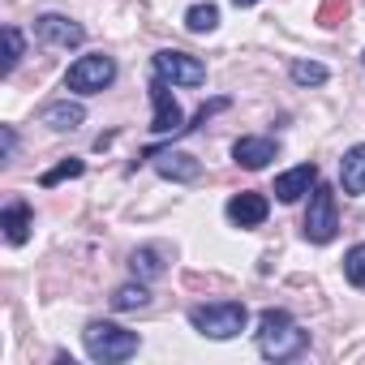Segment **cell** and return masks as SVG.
Here are the masks:
<instances>
[{
	"mask_svg": "<svg viewBox=\"0 0 365 365\" xmlns=\"http://www.w3.org/2000/svg\"><path fill=\"white\" fill-rule=\"evenodd\" d=\"M305 344H309V335L292 322L288 309H262V318H258V348H262V356L288 361V356L305 352Z\"/></svg>",
	"mask_w": 365,
	"mask_h": 365,
	"instance_id": "obj_1",
	"label": "cell"
},
{
	"mask_svg": "<svg viewBox=\"0 0 365 365\" xmlns=\"http://www.w3.org/2000/svg\"><path fill=\"white\" fill-rule=\"evenodd\" d=\"M82 344H86V356H91V361H103V365L129 361V356L142 348L138 331H125V327H116V322H86Z\"/></svg>",
	"mask_w": 365,
	"mask_h": 365,
	"instance_id": "obj_2",
	"label": "cell"
},
{
	"mask_svg": "<svg viewBox=\"0 0 365 365\" xmlns=\"http://www.w3.org/2000/svg\"><path fill=\"white\" fill-rule=\"evenodd\" d=\"M245 322H250V309L241 301H207L190 309V327L207 339H232L245 331Z\"/></svg>",
	"mask_w": 365,
	"mask_h": 365,
	"instance_id": "obj_3",
	"label": "cell"
},
{
	"mask_svg": "<svg viewBox=\"0 0 365 365\" xmlns=\"http://www.w3.org/2000/svg\"><path fill=\"white\" fill-rule=\"evenodd\" d=\"M116 82V61L103 56V52H91V56H78L65 73V91L73 95H99Z\"/></svg>",
	"mask_w": 365,
	"mask_h": 365,
	"instance_id": "obj_4",
	"label": "cell"
},
{
	"mask_svg": "<svg viewBox=\"0 0 365 365\" xmlns=\"http://www.w3.org/2000/svg\"><path fill=\"white\" fill-rule=\"evenodd\" d=\"M301 232H305V241H314V245H331V241H335V232H339V211H335V190H331V185H314Z\"/></svg>",
	"mask_w": 365,
	"mask_h": 365,
	"instance_id": "obj_5",
	"label": "cell"
},
{
	"mask_svg": "<svg viewBox=\"0 0 365 365\" xmlns=\"http://www.w3.org/2000/svg\"><path fill=\"white\" fill-rule=\"evenodd\" d=\"M155 73L163 78V82H172V86H202L207 82V65L198 61V56H190V52H176V48H163V52H155Z\"/></svg>",
	"mask_w": 365,
	"mask_h": 365,
	"instance_id": "obj_6",
	"label": "cell"
},
{
	"mask_svg": "<svg viewBox=\"0 0 365 365\" xmlns=\"http://www.w3.org/2000/svg\"><path fill=\"white\" fill-rule=\"evenodd\" d=\"M172 82H163L159 73L150 78V103H155V120H150V133H180L185 129V112H180V103L172 99V91H168Z\"/></svg>",
	"mask_w": 365,
	"mask_h": 365,
	"instance_id": "obj_7",
	"label": "cell"
},
{
	"mask_svg": "<svg viewBox=\"0 0 365 365\" xmlns=\"http://www.w3.org/2000/svg\"><path fill=\"white\" fill-rule=\"evenodd\" d=\"M35 39L39 43H48V48H82V39H86V31L73 22V18H65V14H39L35 18Z\"/></svg>",
	"mask_w": 365,
	"mask_h": 365,
	"instance_id": "obj_8",
	"label": "cell"
},
{
	"mask_svg": "<svg viewBox=\"0 0 365 365\" xmlns=\"http://www.w3.org/2000/svg\"><path fill=\"white\" fill-rule=\"evenodd\" d=\"M314 185H318V168H314V163H301V168L275 176V190H271V194H275L279 202H297V198H305Z\"/></svg>",
	"mask_w": 365,
	"mask_h": 365,
	"instance_id": "obj_9",
	"label": "cell"
},
{
	"mask_svg": "<svg viewBox=\"0 0 365 365\" xmlns=\"http://www.w3.org/2000/svg\"><path fill=\"white\" fill-rule=\"evenodd\" d=\"M267 211H271V202H267L262 194H254V190H245V194H237V198L228 202V220H232L237 228H258V224L267 220Z\"/></svg>",
	"mask_w": 365,
	"mask_h": 365,
	"instance_id": "obj_10",
	"label": "cell"
},
{
	"mask_svg": "<svg viewBox=\"0 0 365 365\" xmlns=\"http://www.w3.org/2000/svg\"><path fill=\"white\" fill-rule=\"evenodd\" d=\"M339 185L348 198H361L365 194V142L348 146L344 159H339Z\"/></svg>",
	"mask_w": 365,
	"mask_h": 365,
	"instance_id": "obj_11",
	"label": "cell"
},
{
	"mask_svg": "<svg viewBox=\"0 0 365 365\" xmlns=\"http://www.w3.org/2000/svg\"><path fill=\"white\" fill-rule=\"evenodd\" d=\"M39 120H43L48 129H56V133H73V129L86 120V108H82V103H69V99H56V103L39 108Z\"/></svg>",
	"mask_w": 365,
	"mask_h": 365,
	"instance_id": "obj_12",
	"label": "cell"
},
{
	"mask_svg": "<svg viewBox=\"0 0 365 365\" xmlns=\"http://www.w3.org/2000/svg\"><path fill=\"white\" fill-rule=\"evenodd\" d=\"M155 172L163 176V180H198V159L194 155H185V150H163L159 159H155Z\"/></svg>",
	"mask_w": 365,
	"mask_h": 365,
	"instance_id": "obj_13",
	"label": "cell"
},
{
	"mask_svg": "<svg viewBox=\"0 0 365 365\" xmlns=\"http://www.w3.org/2000/svg\"><path fill=\"white\" fill-rule=\"evenodd\" d=\"M232 159H237L241 168L258 172V168H267V163L275 159V142H271V138H241V142L232 146Z\"/></svg>",
	"mask_w": 365,
	"mask_h": 365,
	"instance_id": "obj_14",
	"label": "cell"
},
{
	"mask_svg": "<svg viewBox=\"0 0 365 365\" xmlns=\"http://www.w3.org/2000/svg\"><path fill=\"white\" fill-rule=\"evenodd\" d=\"M0 228H5L9 245H26V237H31V207L26 202H9L5 211H0Z\"/></svg>",
	"mask_w": 365,
	"mask_h": 365,
	"instance_id": "obj_15",
	"label": "cell"
},
{
	"mask_svg": "<svg viewBox=\"0 0 365 365\" xmlns=\"http://www.w3.org/2000/svg\"><path fill=\"white\" fill-rule=\"evenodd\" d=\"M129 271H133L138 279H159V275H163V254H159L155 245H142V250L129 254Z\"/></svg>",
	"mask_w": 365,
	"mask_h": 365,
	"instance_id": "obj_16",
	"label": "cell"
},
{
	"mask_svg": "<svg viewBox=\"0 0 365 365\" xmlns=\"http://www.w3.org/2000/svg\"><path fill=\"white\" fill-rule=\"evenodd\" d=\"M150 305V288L146 284H120L116 292H112V309H146Z\"/></svg>",
	"mask_w": 365,
	"mask_h": 365,
	"instance_id": "obj_17",
	"label": "cell"
},
{
	"mask_svg": "<svg viewBox=\"0 0 365 365\" xmlns=\"http://www.w3.org/2000/svg\"><path fill=\"white\" fill-rule=\"evenodd\" d=\"M215 26H220V9L215 5H194L185 14V31H194V35H211Z\"/></svg>",
	"mask_w": 365,
	"mask_h": 365,
	"instance_id": "obj_18",
	"label": "cell"
},
{
	"mask_svg": "<svg viewBox=\"0 0 365 365\" xmlns=\"http://www.w3.org/2000/svg\"><path fill=\"white\" fill-rule=\"evenodd\" d=\"M82 172H86V163H82V159H61L56 168H48V172L39 176V185H43V190H52V185H61V180H73V176H82Z\"/></svg>",
	"mask_w": 365,
	"mask_h": 365,
	"instance_id": "obj_19",
	"label": "cell"
},
{
	"mask_svg": "<svg viewBox=\"0 0 365 365\" xmlns=\"http://www.w3.org/2000/svg\"><path fill=\"white\" fill-rule=\"evenodd\" d=\"M292 82H301V86H322L327 82V65H318V61H292Z\"/></svg>",
	"mask_w": 365,
	"mask_h": 365,
	"instance_id": "obj_20",
	"label": "cell"
},
{
	"mask_svg": "<svg viewBox=\"0 0 365 365\" xmlns=\"http://www.w3.org/2000/svg\"><path fill=\"white\" fill-rule=\"evenodd\" d=\"M344 275H348V284L365 288V241H361V245H352V250L344 254Z\"/></svg>",
	"mask_w": 365,
	"mask_h": 365,
	"instance_id": "obj_21",
	"label": "cell"
},
{
	"mask_svg": "<svg viewBox=\"0 0 365 365\" xmlns=\"http://www.w3.org/2000/svg\"><path fill=\"white\" fill-rule=\"evenodd\" d=\"M22 61V31L18 26H5V65H0V73H14Z\"/></svg>",
	"mask_w": 365,
	"mask_h": 365,
	"instance_id": "obj_22",
	"label": "cell"
},
{
	"mask_svg": "<svg viewBox=\"0 0 365 365\" xmlns=\"http://www.w3.org/2000/svg\"><path fill=\"white\" fill-rule=\"evenodd\" d=\"M344 14H348V0H327L322 14H318V22L322 26H335V18H344Z\"/></svg>",
	"mask_w": 365,
	"mask_h": 365,
	"instance_id": "obj_23",
	"label": "cell"
},
{
	"mask_svg": "<svg viewBox=\"0 0 365 365\" xmlns=\"http://www.w3.org/2000/svg\"><path fill=\"white\" fill-rule=\"evenodd\" d=\"M0 146H5V159L14 155V146H18V138H14V129H5V133H0Z\"/></svg>",
	"mask_w": 365,
	"mask_h": 365,
	"instance_id": "obj_24",
	"label": "cell"
},
{
	"mask_svg": "<svg viewBox=\"0 0 365 365\" xmlns=\"http://www.w3.org/2000/svg\"><path fill=\"white\" fill-rule=\"evenodd\" d=\"M232 5H237V9H250V5H258V0H232Z\"/></svg>",
	"mask_w": 365,
	"mask_h": 365,
	"instance_id": "obj_25",
	"label": "cell"
}]
</instances>
